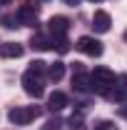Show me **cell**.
Instances as JSON below:
<instances>
[{"label": "cell", "mask_w": 127, "mask_h": 130, "mask_svg": "<svg viewBox=\"0 0 127 130\" xmlns=\"http://www.w3.org/2000/svg\"><path fill=\"white\" fill-rule=\"evenodd\" d=\"M65 3H67V5H77L80 0H65Z\"/></svg>", "instance_id": "19"}, {"label": "cell", "mask_w": 127, "mask_h": 130, "mask_svg": "<svg viewBox=\"0 0 127 130\" xmlns=\"http://www.w3.org/2000/svg\"><path fill=\"white\" fill-rule=\"evenodd\" d=\"M0 23H3L5 28H20V23H17V15H3V18H0Z\"/></svg>", "instance_id": "14"}, {"label": "cell", "mask_w": 127, "mask_h": 130, "mask_svg": "<svg viewBox=\"0 0 127 130\" xmlns=\"http://www.w3.org/2000/svg\"><path fill=\"white\" fill-rule=\"evenodd\" d=\"M45 73H48V78L50 80H62V75H65V63H60V60H55V63L52 65H48V70H45Z\"/></svg>", "instance_id": "12"}, {"label": "cell", "mask_w": 127, "mask_h": 130, "mask_svg": "<svg viewBox=\"0 0 127 130\" xmlns=\"http://www.w3.org/2000/svg\"><path fill=\"white\" fill-rule=\"evenodd\" d=\"M0 3H10V0H0Z\"/></svg>", "instance_id": "22"}, {"label": "cell", "mask_w": 127, "mask_h": 130, "mask_svg": "<svg viewBox=\"0 0 127 130\" xmlns=\"http://www.w3.org/2000/svg\"><path fill=\"white\" fill-rule=\"evenodd\" d=\"M65 105H67V95H65L62 90H55V93H50V98H48V108L52 110V113H60Z\"/></svg>", "instance_id": "9"}, {"label": "cell", "mask_w": 127, "mask_h": 130, "mask_svg": "<svg viewBox=\"0 0 127 130\" xmlns=\"http://www.w3.org/2000/svg\"><path fill=\"white\" fill-rule=\"evenodd\" d=\"M122 38H125V43H127V30H125V35H122Z\"/></svg>", "instance_id": "20"}, {"label": "cell", "mask_w": 127, "mask_h": 130, "mask_svg": "<svg viewBox=\"0 0 127 130\" xmlns=\"http://www.w3.org/2000/svg\"><path fill=\"white\" fill-rule=\"evenodd\" d=\"M90 3H102V0H90Z\"/></svg>", "instance_id": "21"}, {"label": "cell", "mask_w": 127, "mask_h": 130, "mask_svg": "<svg viewBox=\"0 0 127 130\" xmlns=\"http://www.w3.org/2000/svg\"><path fill=\"white\" fill-rule=\"evenodd\" d=\"M37 115H40V108H35V105H20V108H10L8 118H10L13 125H28Z\"/></svg>", "instance_id": "2"}, {"label": "cell", "mask_w": 127, "mask_h": 130, "mask_svg": "<svg viewBox=\"0 0 127 130\" xmlns=\"http://www.w3.org/2000/svg\"><path fill=\"white\" fill-rule=\"evenodd\" d=\"M75 48H77L80 53H85V55H90V58H100V55H102V43L95 40V38H90V35H82Z\"/></svg>", "instance_id": "4"}, {"label": "cell", "mask_w": 127, "mask_h": 130, "mask_svg": "<svg viewBox=\"0 0 127 130\" xmlns=\"http://www.w3.org/2000/svg\"><path fill=\"white\" fill-rule=\"evenodd\" d=\"M30 45L35 50H50V48H55V38H48V35H43V32H35L30 38Z\"/></svg>", "instance_id": "10"}, {"label": "cell", "mask_w": 127, "mask_h": 130, "mask_svg": "<svg viewBox=\"0 0 127 130\" xmlns=\"http://www.w3.org/2000/svg\"><path fill=\"white\" fill-rule=\"evenodd\" d=\"M30 70H32V73H37V75H43V73L48 70V63H43V60H32V63H30Z\"/></svg>", "instance_id": "15"}, {"label": "cell", "mask_w": 127, "mask_h": 130, "mask_svg": "<svg viewBox=\"0 0 127 130\" xmlns=\"http://www.w3.org/2000/svg\"><path fill=\"white\" fill-rule=\"evenodd\" d=\"M23 53H25V48L20 43H5V45H0V55L3 58H20Z\"/></svg>", "instance_id": "11"}, {"label": "cell", "mask_w": 127, "mask_h": 130, "mask_svg": "<svg viewBox=\"0 0 127 130\" xmlns=\"http://www.w3.org/2000/svg\"><path fill=\"white\" fill-rule=\"evenodd\" d=\"M72 88H75L77 93H90V75L77 68V73L72 75Z\"/></svg>", "instance_id": "8"}, {"label": "cell", "mask_w": 127, "mask_h": 130, "mask_svg": "<svg viewBox=\"0 0 127 130\" xmlns=\"http://www.w3.org/2000/svg\"><path fill=\"white\" fill-rule=\"evenodd\" d=\"M23 88H25V93L30 98H43L45 95V80H43V75H37L32 70H28L23 75Z\"/></svg>", "instance_id": "3"}, {"label": "cell", "mask_w": 127, "mask_h": 130, "mask_svg": "<svg viewBox=\"0 0 127 130\" xmlns=\"http://www.w3.org/2000/svg\"><path fill=\"white\" fill-rule=\"evenodd\" d=\"M120 115H122V118H127V103L122 105V108H120Z\"/></svg>", "instance_id": "18"}, {"label": "cell", "mask_w": 127, "mask_h": 130, "mask_svg": "<svg viewBox=\"0 0 127 130\" xmlns=\"http://www.w3.org/2000/svg\"><path fill=\"white\" fill-rule=\"evenodd\" d=\"M115 85H117V75L112 73L110 68H105V65H97L95 70L90 73V90H92V93L107 95Z\"/></svg>", "instance_id": "1"}, {"label": "cell", "mask_w": 127, "mask_h": 130, "mask_svg": "<svg viewBox=\"0 0 127 130\" xmlns=\"http://www.w3.org/2000/svg\"><path fill=\"white\" fill-rule=\"evenodd\" d=\"M50 32H52V38H65L67 35V30H70V20L62 15H52L50 18Z\"/></svg>", "instance_id": "6"}, {"label": "cell", "mask_w": 127, "mask_h": 130, "mask_svg": "<svg viewBox=\"0 0 127 130\" xmlns=\"http://www.w3.org/2000/svg\"><path fill=\"white\" fill-rule=\"evenodd\" d=\"M112 25V18L110 13H105V10H95V15H92V28L95 32H107Z\"/></svg>", "instance_id": "7"}, {"label": "cell", "mask_w": 127, "mask_h": 130, "mask_svg": "<svg viewBox=\"0 0 127 130\" xmlns=\"http://www.w3.org/2000/svg\"><path fill=\"white\" fill-rule=\"evenodd\" d=\"M60 125H62V120H60V118H50L45 130H60Z\"/></svg>", "instance_id": "17"}, {"label": "cell", "mask_w": 127, "mask_h": 130, "mask_svg": "<svg viewBox=\"0 0 127 130\" xmlns=\"http://www.w3.org/2000/svg\"><path fill=\"white\" fill-rule=\"evenodd\" d=\"M17 23L20 25H37V5L35 3H23L17 8Z\"/></svg>", "instance_id": "5"}, {"label": "cell", "mask_w": 127, "mask_h": 130, "mask_svg": "<svg viewBox=\"0 0 127 130\" xmlns=\"http://www.w3.org/2000/svg\"><path fill=\"white\" fill-rule=\"evenodd\" d=\"M67 130H87V125H85V118L82 115H72L70 120H67Z\"/></svg>", "instance_id": "13"}, {"label": "cell", "mask_w": 127, "mask_h": 130, "mask_svg": "<svg viewBox=\"0 0 127 130\" xmlns=\"http://www.w3.org/2000/svg\"><path fill=\"white\" fill-rule=\"evenodd\" d=\"M95 130H117V125L112 120H97L95 123Z\"/></svg>", "instance_id": "16"}]
</instances>
